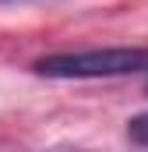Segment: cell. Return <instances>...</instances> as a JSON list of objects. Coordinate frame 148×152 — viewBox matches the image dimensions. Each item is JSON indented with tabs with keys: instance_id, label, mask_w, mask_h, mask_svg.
Returning <instances> with one entry per match:
<instances>
[{
	"instance_id": "6da1fadb",
	"label": "cell",
	"mask_w": 148,
	"mask_h": 152,
	"mask_svg": "<svg viewBox=\"0 0 148 152\" xmlns=\"http://www.w3.org/2000/svg\"><path fill=\"white\" fill-rule=\"evenodd\" d=\"M46 78H120L148 71L145 46H106V50H78V53H53L36 64Z\"/></svg>"
},
{
	"instance_id": "7a4b0ae2",
	"label": "cell",
	"mask_w": 148,
	"mask_h": 152,
	"mask_svg": "<svg viewBox=\"0 0 148 152\" xmlns=\"http://www.w3.org/2000/svg\"><path fill=\"white\" fill-rule=\"evenodd\" d=\"M127 134H131V142H138V145H148V113H138L131 124H127Z\"/></svg>"
}]
</instances>
